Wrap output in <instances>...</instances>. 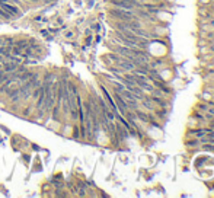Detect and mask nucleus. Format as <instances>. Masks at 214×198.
I'll return each instance as SVG.
<instances>
[{
	"label": "nucleus",
	"instance_id": "obj_1",
	"mask_svg": "<svg viewBox=\"0 0 214 198\" xmlns=\"http://www.w3.org/2000/svg\"><path fill=\"white\" fill-rule=\"evenodd\" d=\"M0 7L5 10V12H7V13H9L12 18H15V19H18V18L22 16V9H20V6H18V5H12V3H5V2H2V3H0Z\"/></svg>",
	"mask_w": 214,
	"mask_h": 198
},
{
	"label": "nucleus",
	"instance_id": "obj_2",
	"mask_svg": "<svg viewBox=\"0 0 214 198\" xmlns=\"http://www.w3.org/2000/svg\"><path fill=\"white\" fill-rule=\"evenodd\" d=\"M109 5H112L114 7H118V9H124V10H133L136 12L137 6L131 3V2H127V0H109Z\"/></svg>",
	"mask_w": 214,
	"mask_h": 198
},
{
	"label": "nucleus",
	"instance_id": "obj_3",
	"mask_svg": "<svg viewBox=\"0 0 214 198\" xmlns=\"http://www.w3.org/2000/svg\"><path fill=\"white\" fill-rule=\"evenodd\" d=\"M13 45H15V47H19V48L24 51L26 47H29V41H28V39H19V41H15Z\"/></svg>",
	"mask_w": 214,
	"mask_h": 198
},
{
	"label": "nucleus",
	"instance_id": "obj_4",
	"mask_svg": "<svg viewBox=\"0 0 214 198\" xmlns=\"http://www.w3.org/2000/svg\"><path fill=\"white\" fill-rule=\"evenodd\" d=\"M58 79H57V76L56 74H52V73H47L45 76H44V79H42V82H47V83H54V82H57Z\"/></svg>",
	"mask_w": 214,
	"mask_h": 198
},
{
	"label": "nucleus",
	"instance_id": "obj_5",
	"mask_svg": "<svg viewBox=\"0 0 214 198\" xmlns=\"http://www.w3.org/2000/svg\"><path fill=\"white\" fill-rule=\"evenodd\" d=\"M73 139H76V140H80L82 137H80V131H79V127L77 125H74L73 127Z\"/></svg>",
	"mask_w": 214,
	"mask_h": 198
},
{
	"label": "nucleus",
	"instance_id": "obj_6",
	"mask_svg": "<svg viewBox=\"0 0 214 198\" xmlns=\"http://www.w3.org/2000/svg\"><path fill=\"white\" fill-rule=\"evenodd\" d=\"M32 111H33L32 106H26V108H24V112H22V115H24V117H29L31 114H32Z\"/></svg>",
	"mask_w": 214,
	"mask_h": 198
},
{
	"label": "nucleus",
	"instance_id": "obj_7",
	"mask_svg": "<svg viewBox=\"0 0 214 198\" xmlns=\"http://www.w3.org/2000/svg\"><path fill=\"white\" fill-rule=\"evenodd\" d=\"M73 31H66L64 32V38H67V39H70V38H73Z\"/></svg>",
	"mask_w": 214,
	"mask_h": 198
},
{
	"label": "nucleus",
	"instance_id": "obj_8",
	"mask_svg": "<svg viewBox=\"0 0 214 198\" xmlns=\"http://www.w3.org/2000/svg\"><path fill=\"white\" fill-rule=\"evenodd\" d=\"M197 143H198V140H194V141H188V143H186V144H188V146H195V144H197Z\"/></svg>",
	"mask_w": 214,
	"mask_h": 198
},
{
	"label": "nucleus",
	"instance_id": "obj_9",
	"mask_svg": "<svg viewBox=\"0 0 214 198\" xmlns=\"http://www.w3.org/2000/svg\"><path fill=\"white\" fill-rule=\"evenodd\" d=\"M92 39H93L92 37H87V38H86V44H91V42H92Z\"/></svg>",
	"mask_w": 214,
	"mask_h": 198
},
{
	"label": "nucleus",
	"instance_id": "obj_10",
	"mask_svg": "<svg viewBox=\"0 0 214 198\" xmlns=\"http://www.w3.org/2000/svg\"><path fill=\"white\" fill-rule=\"evenodd\" d=\"M26 2H31V3H37V2H39V0H26Z\"/></svg>",
	"mask_w": 214,
	"mask_h": 198
},
{
	"label": "nucleus",
	"instance_id": "obj_11",
	"mask_svg": "<svg viewBox=\"0 0 214 198\" xmlns=\"http://www.w3.org/2000/svg\"><path fill=\"white\" fill-rule=\"evenodd\" d=\"M0 106H5V103H3V102H0Z\"/></svg>",
	"mask_w": 214,
	"mask_h": 198
}]
</instances>
